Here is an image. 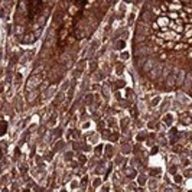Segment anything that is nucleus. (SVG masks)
I'll return each mask as SVG.
<instances>
[{"label": "nucleus", "mask_w": 192, "mask_h": 192, "mask_svg": "<svg viewBox=\"0 0 192 192\" xmlns=\"http://www.w3.org/2000/svg\"><path fill=\"white\" fill-rule=\"evenodd\" d=\"M45 81V65H36V69H33L30 77L27 78L26 84H25V91L29 93L32 90L39 88Z\"/></svg>", "instance_id": "f257e3e1"}, {"label": "nucleus", "mask_w": 192, "mask_h": 192, "mask_svg": "<svg viewBox=\"0 0 192 192\" xmlns=\"http://www.w3.org/2000/svg\"><path fill=\"white\" fill-rule=\"evenodd\" d=\"M66 68L65 66H62V64H55L49 68V71H48V80L49 82L52 84H56V82H59L64 77V74H65Z\"/></svg>", "instance_id": "f03ea898"}, {"label": "nucleus", "mask_w": 192, "mask_h": 192, "mask_svg": "<svg viewBox=\"0 0 192 192\" xmlns=\"http://www.w3.org/2000/svg\"><path fill=\"white\" fill-rule=\"evenodd\" d=\"M163 68H165V64L162 62V61H159L156 65H155L153 69H150V72H149L148 75H146V80L150 82H155V81H158L160 78V75H162V71H163Z\"/></svg>", "instance_id": "7ed1b4c3"}, {"label": "nucleus", "mask_w": 192, "mask_h": 192, "mask_svg": "<svg viewBox=\"0 0 192 192\" xmlns=\"http://www.w3.org/2000/svg\"><path fill=\"white\" fill-rule=\"evenodd\" d=\"M159 62V58L158 56H155V55H150V56H148V59H146V62L143 64L142 69L140 71L143 72V75H148L149 72H150V69H153L155 65Z\"/></svg>", "instance_id": "20e7f679"}, {"label": "nucleus", "mask_w": 192, "mask_h": 192, "mask_svg": "<svg viewBox=\"0 0 192 192\" xmlns=\"http://www.w3.org/2000/svg\"><path fill=\"white\" fill-rule=\"evenodd\" d=\"M20 39V44L23 45H32L36 42V39H38V35H36V32L35 30H32V29H29V30H26L25 32V35H23Z\"/></svg>", "instance_id": "39448f33"}, {"label": "nucleus", "mask_w": 192, "mask_h": 192, "mask_svg": "<svg viewBox=\"0 0 192 192\" xmlns=\"http://www.w3.org/2000/svg\"><path fill=\"white\" fill-rule=\"evenodd\" d=\"M136 33H143V35L150 36V35H152V25H150V23H146V22L139 20L137 25H136Z\"/></svg>", "instance_id": "423d86ee"}, {"label": "nucleus", "mask_w": 192, "mask_h": 192, "mask_svg": "<svg viewBox=\"0 0 192 192\" xmlns=\"http://www.w3.org/2000/svg\"><path fill=\"white\" fill-rule=\"evenodd\" d=\"M41 94H42L41 88H36V90H32V91L26 93V101H27V104H35V103L39 100Z\"/></svg>", "instance_id": "0eeeda50"}, {"label": "nucleus", "mask_w": 192, "mask_h": 192, "mask_svg": "<svg viewBox=\"0 0 192 192\" xmlns=\"http://www.w3.org/2000/svg\"><path fill=\"white\" fill-rule=\"evenodd\" d=\"M188 75V71L185 68H178V71H176V87L181 88L183 81H185V78Z\"/></svg>", "instance_id": "6e6552de"}, {"label": "nucleus", "mask_w": 192, "mask_h": 192, "mask_svg": "<svg viewBox=\"0 0 192 192\" xmlns=\"http://www.w3.org/2000/svg\"><path fill=\"white\" fill-rule=\"evenodd\" d=\"M66 100V94H65V91H62L61 90L59 93L56 94L54 97V103H52V107L54 108H56V107H61V105L64 104V101Z\"/></svg>", "instance_id": "1a4fd4ad"}, {"label": "nucleus", "mask_w": 192, "mask_h": 192, "mask_svg": "<svg viewBox=\"0 0 192 192\" xmlns=\"http://www.w3.org/2000/svg\"><path fill=\"white\" fill-rule=\"evenodd\" d=\"M192 88V72H188L187 78H185V81H183V84H182V93H189Z\"/></svg>", "instance_id": "9d476101"}, {"label": "nucleus", "mask_w": 192, "mask_h": 192, "mask_svg": "<svg viewBox=\"0 0 192 192\" xmlns=\"http://www.w3.org/2000/svg\"><path fill=\"white\" fill-rule=\"evenodd\" d=\"M91 75H93V81H95V82H101L103 80H105V71L103 68H98V69L94 71Z\"/></svg>", "instance_id": "9b49d317"}, {"label": "nucleus", "mask_w": 192, "mask_h": 192, "mask_svg": "<svg viewBox=\"0 0 192 192\" xmlns=\"http://www.w3.org/2000/svg\"><path fill=\"white\" fill-rule=\"evenodd\" d=\"M126 48V39L124 38H119L114 41V44H113V49L114 51H124Z\"/></svg>", "instance_id": "f8f14e48"}, {"label": "nucleus", "mask_w": 192, "mask_h": 192, "mask_svg": "<svg viewBox=\"0 0 192 192\" xmlns=\"http://www.w3.org/2000/svg\"><path fill=\"white\" fill-rule=\"evenodd\" d=\"M13 30H15V35H16L17 38H22L23 35H25V32H26V27H25L23 23L17 22L16 25H15V27H13Z\"/></svg>", "instance_id": "ddd939ff"}, {"label": "nucleus", "mask_w": 192, "mask_h": 192, "mask_svg": "<svg viewBox=\"0 0 192 192\" xmlns=\"http://www.w3.org/2000/svg\"><path fill=\"white\" fill-rule=\"evenodd\" d=\"M152 10H144L143 9L142 13H140V20L142 22H146V23H152Z\"/></svg>", "instance_id": "4468645a"}, {"label": "nucleus", "mask_w": 192, "mask_h": 192, "mask_svg": "<svg viewBox=\"0 0 192 192\" xmlns=\"http://www.w3.org/2000/svg\"><path fill=\"white\" fill-rule=\"evenodd\" d=\"M94 103H95V95L93 94V91H90L87 95H84V101H82V104H85L87 107H90V105H93Z\"/></svg>", "instance_id": "2eb2a0df"}, {"label": "nucleus", "mask_w": 192, "mask_h": 192, "mask_svg": "<svg viewBox=\"0 0 192 192\" xmlns=\"http://www.w3.org/2000/svg\"><path fill=\"white\" fill-rule=\"evenodd\" d=\"M130 123H132V120H130V117H123L120 121V132L121 133H126L127 129L130 127Z\"/></svg>", "instance_id": "dca6fc26"}, {"label": "nucleus", "mask_w": 192, "mask_h": 192, "mask_svg": "<svg viewBox=\"0 0 192 192\" xmlns=\"http://www.w3.org/2000/svg\"><path fill=\"white\" fill-rule=\"evenodd\" d=\"M87 140L90 144H97L100 140V136H98V133H95V132H91V133H88L87 134Z\"/></svg>", "instance_id": "f3484780"}, {"label": "nucleus", "mask_w": 192, "mask_h": 192, "mask_svg": "<svg viewBox=\"0 0 192 192\" xmlns=\"http://www.w3.org/2000/svg\"><path fill=\"white\" fill-rule=\"evenodd\" d=\"M148 56H134V68L136 69H142L143 64L146 62Z\"/></svg>", "instance_id": "a211bd4d"}, {"label": "nucleus", "mask_w": 192, "mask_h": 192, "mask_svg": "<svg viewBox=\"0 0 192 192\" xmlns=\"http://www.w3.org/2000/svg\"><path fill=\"white\" fill-rule=\"evenodd\" d=\"M104 158L107 159H111V158H114V148L111 146V144H107L104 146V155H103Z\"/></svg>", "instance_id": "6ab92c4d"}, {"label": "nucleus", "mask_w": 192, "mask_h": 192, "mask_svg": "<svg viewBox=\"0 0 192 192\" xmlns=\"http://www.w3.org/2000/svg\"><path fill=\"white\" fill-rule=\"evenodd\" d=\"M168 9H169L170 12H182L183 10V6L179 5L178 2H170V3H168Z\"/></svg>", "instance_id": "aec40b11"}, {"label": "nucleus", "mask_w": 192, "mask_h": 192, "mask_svg": "<svg viewBox=\"0 0 192 192\" xmlns=\"http://www.w3.org/2000/svg\"><path fill=\"white\" fill-rule=\"evenodd\" d=\"M156 22L159 23V26L160 27H169V17H166V16H158L156 17Z\"/></svg>", "instance_id": "412c9836"}, {"label": "nucleus", "mask_w": 192, "mask_h": 192, "mask_svg": "<svg viewBox=\"0 0 192 192\" xmlns=\"http://www.w3.org/2000/svg\"><path fill=\"white\" fill-rule=\"evenodd\" d=\"M181 123H182V124H185V126H187V124H191V123H192L191 114L187 113V111H185V113H181Z\"/></svg>", "instance_id": "4be33fe9"}, {"label": "nucleus", "mask_w": 192, "mask_h": 192, "mask_svg": "<svg viewBox=\"0 0 192 192\" xmlns=\"http://www.w3.org/2000/svg\"><path fill=\"white\" fill-rule=\"evenodd\" d=\"M121 153L123 155H126V153H132L133 152V148H132V143L129 142V140H127L126 143H123V144H121Z\"/></svg>", "instance_id": "5701e85b"}, {"label": "nucleus", "mask_w": 192, "mask_h": 192, "mask_svg": "<svg viewBox=\"0 0 192 192\" xmlns=\"http://www.w3.org/2000/svg\"><path fill=\"white\" fill-rule=\"evenodd\" d=\"M123 173L127 176V179H132V178L136 176V170L133 169V168H127V169L124 168V169H123Z\"/></svg>", "instance_id": "b1692460"}, {"label": "nucleus", "mask_w": 192, "mask_h": 192, "mask_svg": "<svg viewBox=\"0 0 192 192\" xmlns=\"http://www.w3.org/2000/svg\"><path fill=\"white\" fill-rule=\"evenodd\" d=\"M101 182H103V181H101L100 175H97V176H95V178L93 179V181H91V189H93V191H94V189H97V188L101 185Z\"/></svg>", "instance_id": "393cba45"}, {"label": "nucleus", "mask_w": 192, "mask_h": 192, "mask_svg": "<svg viewBox=\"0 0 192 192\" xmlns=\"http://www.w3.org/2000/svg\"><path fill=\"white\" fill-rule=\"evenodd\" d=\"M88 69H90V72L93 74L94 71H97L98 69V62H97V59H93L88 62Z\"/></svg>", "instance_id": "a878e982"}, {"label": "nucleus", "mask_w": 192, "mask_h": 192, "mask_svg": "<svg viewBox=\"0 0 192 192\" xmlns=\"http://www.w3.org/2000/svg\"><path fill=\"white\" fill-rule=\"evenodd\" d=\"M100 93H101V95L104 97V100H108L110 95H111V93H110V87H107V85H103Z\"/></svg>", "instance_id": "bb28decb"}, {"label": "nucleus", "mask_w": 192, "mask_h": 192, "mask_svg": "<svg viewBox=\"0 0 192 192\" xmlns=\"http://www.w3.org/2000/svg\"><path fill=\"white\" fill-rule=\"evenodd\" d=\"M146 179H148V176L144 175V173H140V175H137V185H140V187H144L146 185Z\"/></svg>", "instance_id": "cd10ccee"}, {"label": "nucleus", "mask_w": 192, "mask_h": 192, "mask_svg": "<svg viewBox=\"0 0 192 192\" xmlns=\"http://www.w3.org/2000/svg\"><path fill=\"white\" fill-rule=\"evenodd\" d=\"M114 69H116V74L117 75H121L123 74V71H124V65H123V61H120V62H117V64H114Z\"/></svg>", "instance_id": "c85d7f7f"}, {"label": "nucleus", "mask_w": 192, "mask_h": 192, "mask_svg": "<svg viewBox=\"0 0 192 192\" xmlns=\"http://www.w3.org/2000/svg\"><path fill=\"white\" fill-rule=\"evenodd\" d=\"M172 121H173V116L170 114V113H165L163 114V123H166V126H170Z\"/></svg>", "instance_id": "c756f323"}, {"label": "nucleus", "mask_w": 192, "mask_h": 192, "mask_svg": "<svg viewBox=\"0 0 192 192\" xmlns=\"http://www.w3.org/2000/svg\"><path fill=\"white\" fill-rule=\"evenodd\" d=\"M101 155H104V146H97L94 149V158H101Z\"/></svg>", "instance_id": "7c9ffc66"}, {"label": "nucleus", "mask_w": 192, "mask_h": 192, "mask_svg": "<svg viewBox=\"0 0 192 192\" xmlns=\"http://www.w3.org/2000/svg\"><path fill=\"white\" fill-rule=\"evenodd\" d=\"M119 59L120 61H129L130 59V52H127V51H121L120 52V55H119Z\"/></svg>", "instance_id": "2f4dec72"}, {"label": "nucleus", "mask_w": 192, "mask_h": 192, "mask_svg": "<svg viewBox=\"0 0 192 192\" xmlns=\"http://www.w3.org/2000/svg\"><path fill=\"white\" fill-rule=\"evenodd\" d=\"M101 87H103V85H101V82H95V81H94V84L90 85V88H91V91H93V93L101 91Z\"/></svg>", "instance_id": "473e14b6"}, {"label": "nucleus", "mask_w": 192, "mask_h": 192, "mask_svg": "<svg viewBox=\"0 0 192 192\" xmlns=\"http://www.w3.org/2000/svg\"><path fill=\"white\" fill-rule=\"evenodd\" d=\"M77 160H78V163L82 165V166L87 163V158H85V155L84 153H78L77 155Z\"/></svg>", "instance_id": "72a5a7b5"}, {"label": "nucleus", "mask_w": 192, "mask_h": 192, "mask_svg": "<svg viewBox=\"0 0 192 192\" xmlns=\"http://www.w3.org/2000/svg\"><path fill=\"white\" fill-rule=\"evenodd\" d=\"M175 41H166V42H165V49H175Z\"/></svg>", "instance_id": "f704fd0d"}, {"label": "nucleus", "mask_w": 192, "mask_h": 192, "mask_svg": "<svg viewBox=\"0 0 192 192\" xmlns=\"http://www.w3.org/2000/svg\"><path fill=\"white\" fill-rule=\"evenodd\" d=\"M77 12H78V6L77 5H72V6L68 7V15H69V16H74Z\"/></svg>", "instance_id": "c9c22d12"}, {"label": "nucleus", "mask_w": 192, "mask_h": 192, "mask_svg": "<svg viewBox=\"0 0 192 192\" xmlns=\"http://www.w3.org/2000/svg\"><path fill=\"white\" fill-rule=\"evenodd\" d=\"M148 187H149V189H156V187H158V181H156L155 178H150V179H149Z\"/></svg>", "instance_id": "e433bc0d"}, {"label": "nucleus", "mask_w": 192, "mask_h": 192, "mask_svg": "<svg viewBox=\"0 0 192 192\" xmlns=\"http://www.w3.org/2000/svg\"><path fill=\"white\" fill-rule=\"evenodd\" d=\"M116 124H117V120H116V119L113 117V116H111L110 119H107V127H110V129H113V127H114Z\"/></svg>", "instance_id": "4c0bfd02"}, {"label": "nucleus", "mask_w": 192, "mask_h": 192, "mask_svg": "<svg viewBox=\"0 0 192 192\" xmlns=\"http://www.w3.org/2000/svg\"><path fill=\"white\" fill-rule=\"evenodd\" d=\"M74 155H75V153H74L72 150H71V152H65V155H64V156H65L64 160H65V162H71V160L74 159Z\"/></svg>", "instance_id": "58836bf2"}, {"label": "nucleus", "mask_w": 192, "mask_h": 192, "mask_svg": "<svg viewBox=\"0 0 192 192\" xmlns=\"http://www.w3.org/2000/svg\"><path fill=\"white\" fill-rule=\"evenodd\" d=\"M15 85H16V87H19V85H20V82H22V74H20V72H17L16 75H15Z\"/></svg>", "instance_id": "ea45409f"}, {"label": "nucleus", "mask_w": 192, "mask_h": 192, "mask_svg": "<svg viewBox=\"0 0 192 192\" xmlns=\"http://www.w3.org/2000/svg\"><path fill=\"white\" fill-rule=\"evenodd\" d=\"M160 100H162L160 97H155V98L152 100L150 103H149V107H150V108H152V107H156V105H158V104L160 103Z\"/></svg>", "instance_id": "a19ab883"}, {"label": "nucleus", "mask_w": 192, "mask_h": 192, "mask_svg": "<svg viewBox=\"0 0 192 192\" xmlns=\"http://www.w3.org/2000/svg\"><path fill=\"white\" fill-rule=\"evenodd\" d=\"M173 181H175V183H179V185H181L182 181H183V176H182V175H178V173H175V175H173Z\"/></svg>", "instance_id": "79ce46f5"}, {"label": "nucleus", "mask_w": 192, "mask_h": 192, "mask_svg": "<svg viewBox=\"0 0 192 192\" xmlns=\"http://www.w3.org/2000/svg\"><path fill=\"white\" fill-rule=\"evenodd\" d=\"M119 136H120V133L117 132H113L111 133V136H110V142H117V140H119Z\"/></svg>", "instance_id": "37998d69"}, {"label": "nucleus", "mask_w": 192, "mask_h": 192, "mask_svg": "<svg viewBox=\"0 0 192 192\" xmlns=\"http://www.w3.org/2000/svg\"><path fill=\"white\" fill-rule=\"evenodd\" d=\"M191 36H192V26H191V25H188V26H187V32H185V39L191 38Z\"/></svg>", "instance_id": "c03bdc74"}, {"label": "nucleus", "mask_w": 192, "mask_h": 192, "mask_svg": "<svg viewBox=\"0 0 192 192\" xmlns=\"http://www.w3.org/2000/svg\"><path fill=\"white\" fill-rule=\"evenodd\" d=\"M123 162H124V159H123V156H121V155H119V156H117V159H114V165H121Z\"/></svg>", "instance_id": "a18cd8bd"}, {"label": "nucleus", "mask_w": 192, "mask_h": 192, "mask_svg": "<svg viewBox=\"0 0 192 192\" xmlns=\"http://www.w3.org/2000/svg\"><path fill=\"white\" fill-rule=\"evenodd\" d=\"M183 176H187V178H191V176H192V168H188V169L183 172Z\"/></svg>", "instance_id": "49530a36"}, {"label": "nucleus", "mask_w": 192, "mask_h": 192, "mask_svg": "<svg viewBox=\"0 0 192 192\" xmlns=\"http://www.w3.org/2000/svg\"><path fill=\"white\" fill-rule=\"evenodd\" d=\"M182 48H187V44H176L173 51H179V49H182Z\"/></svg>", "instance_id": "de8ad7c7"}, {"label": "nucleus", "mask_w": 192, "mask_h": 192, "mask_svg": "<svg viewBox=\"0 0 192 192\" xmlns=\"http://www.w3.org/2000/svg\"><path fill=\"white\" fill-rule=\"evenodd\" d=\"M178 17H179V15H178V13H173V12H172V13H169V19H173V20H176Z\"/></svg>", "instance_id": "09e8293b"}, {"label": "nucleus", "mask_w": 192, "mask_h": 192, "mask_svg": "<svg viewBox=\"0 0 192 192\" xmlns=\"http://www.w3.org/2000/svg\"><path fill=\"white\" fill-rule=\"evenodd\" d=\"M133 22H134V13H130V15H129V23L133 25Z\"/></svg>", "instance_id": "8fccbe9b"}, {"label": "nucleus", "mask_w": 192, "mask_h": 192, "mask_svg": "<svg viewBox=\"0 0 192 192\" xmlns=\"http://www.w3.org/2000/svg\"><path fill=\"white\" fill-rule=\"evenodd\" d=\"M183 10L187 13H192V6H183Z\"/></svg>", "instance_id": "3c124183"}, {"label": "nucleus", "mask_w": 192, "mask_h": 192, "mask_svg": "<svg viewBox=\"0 0 192 192\" xmlns=\"http://www.w3.org/2000/svg\"><path fill=\"white\" fill-rule=\"evenodd\" d=\"M150 25H152V27H153V29H155V30H158V29H159V23H158V22H153V23H150Z\"/></svg>", "instance_id": "603ef678"}, {"label": "nucleus", "mask_w": 192, "mask_h": 192, "mask_svg": "<svg viewBox=\"0 0 192 192\" xmlns=\"http://www.w3.org/2000/svg\"><path fill=\"white\" fill-rule=\"evenodd\" d=\"M6 129H7V123H6V121H3V134L6 133Z\"/></svg>", "instance_id": "864d4df0"}, {"label": "nucleus", "mask_w": 192, "mask_h": 192, "mask_svg": "<svg viewBox=\"0 0 192 192\" xmlns=\"http://www.w3.org/2000/svg\"><path fill=\"white\" fill-rule=\"evenodd\" d=\"M101 189H103V191H104V189H105V191H108L110 187H108V185H103V188H101Z\"/></svg>", "instance_id": "5fc2aeb1"}, {"label": "nucleus", "mask_w": 192, "mask_h": 192, "mask_svg": "<svg viewBox=\"0 0 192 192\" xmlns=\"http://www.w3.org/2000/svg\"><path fill=\"white\" fill-rule=\"evenodd\" d=\"M95 0H88V5H91V3H94Z\"/></svg>", "instance_id": "6e6d98bb"}]
</instances>
